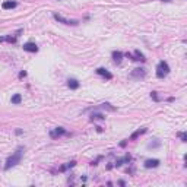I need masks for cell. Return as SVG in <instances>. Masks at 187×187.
<instances>
[{
	"label": "cell",
	"mask_w": 187,
	"mask_h": 187,
	"mask_svg": "<svg viewBox=\"0 0 187 187\" xmlns=\"http://www.w3.org/2000/svg\"><path fill=\"white\" fill-rule=\"evenodd\" d=\"M22 152H24V146H19L18 149L15 150L13 155H10V156L7 158L6 165H4V170H6V171L10 170L12 167H15V165H18V164L21 162V159H22Z\"/></svg>",
	"instance_id": "cell-1"
},
{
	"label": "cell",
	"mask_w": 187,
	"mask_h": 187,
	"mask_svg": "<svg viewBox=\"0 0 187 187\" xmlns=\"http://www.w3.org/2000/svg\"><path fill=\"white\" fill-rule=\"evenodd\" d=\"M168 73H170V66H168V63L164 62V60H161V62L158 63V66H156V77H158V79H164Z\"/></svg>",
	"instance_id": "cell-2"
},
{
	"label": "cell",
	"mask_w": 187,
	"mask_h": 187,
	"mask_svg": "<svg viewBox=\"0 0 187 187\" xmlns=\"http://www.w3.org/2000/svg\"><path fill=\"white\" fill-rule=\"evenodd\" d=\"M53 18H54L57 22L64 24V25H72V27L79 25V21H76V19H66V18H63V16H62V15H59V13H53Z\"/></svg>",
	"instance_id": "cell-3"
},
{
	"label": "cell",
	"mask_w": 187,
	"mask_h": 187,
	"mask_svg": "<svg viewBox=\"0 0 187 187\" xmlns=\"http://www.w3.org/2000/svg\"><path fill=\"white\" fill-rule=\"evenodd\" d=\"M127 59H132V60H135V62H146V59H145V54L143 53H140V50H135L133 53H126L124 54Z\"/></svg>",
	"instance_id": "cell-4"
},
{
	"label": "cell",
	"mask_w": 187,
	"mask_h": 187,
	"mask_svg": "<svg viewBox=\"0 0 187 187\" xmlns=\"http://www.w3.org/2000/svg\"><path fill=\"white\" fill-rule=\"evenodd\" d=\"M22 48H24V51H28V53H37L38 51V45L35 42H32V41L25 42V44L22 45Z\"/></svg>",
	"instance_id": "cell-5"
},
{
	"label": "cell",
	"mask_w": 187,
	"mask_h": 187,
	"mask_svg": "<svg viewBox=\"0 0 187 187\" xmlns=\"http://www.w3.org/2000/svg\"><path fill=\"white\" fill-rule=\"evenodd\" d=\"M145 75H146V70H145L143 67L133 69V70H132V73H130V76H132V77H135V79H142V77H145Z\"/></svg>",
	"instance_id": "cell-6"
},
{
	"label": "cell",
	"mask_w": 187,
	"mask_h": 187,
	"mask_svg": "<svg viewBox=\"0 0 187 187\" xmlns=\"http://www.w3.org/2000/svg\"><path fill=\"white\" fill-rule=\"evenodd\" d=\"M63 135H67V132H66L63 127H56L54 130H51V132H50V138H53V139L60 138V136H63Z\"/></svg>",
	"instance_id": "cell-7"
},
{
	"label": "cell",
	"mask_w": 187,
	"mask_h": 187,
	"mask_svg": "<svg viewBox=\"0 0 187 187\" xmlns=\"http://www.w3.org/2000/svg\"><path fill=\"white\" fill-rule=\"evenodd\" d=\"M130 161H132V155H130V153H126L123 158H118V159L115 161L114 167H121L123 164H129Z\"/></svg>",
	"instance_id": "cell-8"
},
{
	"label": "cell",
	"mask_w": 187,
	"mask_h": 187,
	"mask_svg": "<svg viewBox=\"0 0 187 187\" xmlns=\"http://www.w3.org/2000/svg\"><path fill=\"white\" fill-rule=\"evenodd\" d=\"M95 72H97V73H98L100 76L105 77L107 80H111V79H112V73H110V72H108V70H107L105 67H98V69H97Z\"/></svg>",
	"instance_id": "cell-9"
},
{
	"label": "cell",
	"mask_w": 187,
	"mask_h": 187,
	"mask_svg": "<svg viewBox=\"0 0 187 187\" xmlns=\"http://www.w3.org/2000/svg\"><path fill=\"white\" fill-rule=\"evenodd\" d=\"M111 57H112V62H114L115 64H118V63H121V60H123L124 54H123L121 51H112Z\"/></svg>",
	"instance_id": "cell-10"
},
{
	"label": "cell",
	"mask_w": 187,
	"mask_h": 187,
	"mask_svg": "<svg viewBox=\"0 0 187 187\" xmlns=\"http://www.w3.org/2000/svg\"><path fill=\"white\" fill-rule=\"evenodd\" d=\"M159 159H146L145 161V168H156L159 165Z\"/></svg>",
	"instance_id": "cell-11"
},
{
	"label": "cell",
	"mask_w": 187,
	"mask_h": 187,
	"mask_svg": "<svg viewBox=\"0 0 187 187\" xmlns=\"http://www.w3.org/2000/svg\"><path fill=\"white\" fill-rule=\"evenodd\" d=\"M16 6H18V3H16V1H12V0L3 1V4H1L3 9H13V7H16Z\"/></svg>",
	"instance_id": "cell-12"
},
{
	"label": "cell",
	"mask_w": 187,
	"mask_h": 187,
	"mask_svg": "<svg viewBox=\"0 0 187 187\" xmlns=\"http://www.w3.org/2000/svg\"><path fill=\"white\" fill-rule=\"evenodd\" d=\"M146 130H148L146 127H142V129H139V130H136V132H135V133H133V135L130 136V140H135V139H136V138H139L140 135H143V133H146Z\"/></svg>",
	"instance_id": "cell-13"
},
{
	"label": "cell",
	"mask_w": 187,
	"mask_h": 187,
	"mask_svg": "<svg viewBox=\"0 0 187 187\" xmlns=\"http://www.w3.org/2000/svg\"><path fill=\"white\" fill-rule=\"evenodd\" d=\"M67 86H69L70 89H77V88L80 86V83H79V80H76V79H69V80H67Z\"/></svg>",
	"instance_id": "cell-14"
},
{
	"label": "cell",
	"mask_w": 187,
	"mask_h": 187,
	"mask_svg": "<svg viewBox=\"0 0 187 187\" xmlns=\"http://www.w3.org/2000/svg\"><path fill=\"white\" fill-rule=\"evenodd\" d=\"M89 118H91V121H95V120H105V115L101 114V112H92Z\"/></svg>",
	"instance_id": "cell-15"
},
{
	"label": "cell",
	"mask_w": 187,
	"mask_h": 187,
	"mask_svg": "<svg viewBox=\"0 0 187 187\" xmlns=\"http://www.w3.org/2000/svg\"><path fill=\"white\" fill-rule=\"evenodd\" d=\"M12 104H15V105H18V104H21L22 102V95L21 94H15L13 97H12Z\"/></svg>",
	"instance_id": "cell-16"
},
{
	"label": "cell",
	"mask_w": 187,
	"mask_h": 187,
	"mask_svg": "<svg viewBox=\"0 0 187 187\" xmlns=\"http://www.w3.org/2000/svg\"><path fill=\"white\" fill-rule=\"evenodd\" d=\"M75 165H76V161H70V162H67L66 165H63V167H60L59 170H60V171H66L67 168H73Z\"/></svg>",
	"instance_id": "cell-17"
},
{
	"label": "cell",
	"mask_w": 187,
	"mask_h": 187,
	"mask_svg": "<svg viewBox=\"0 0 187 187\" xmlns=\"http://www.w3.org/2000/svg\"><path fill=\"white\" fill-rule=\"evenodd\" d=\"M153 140H155V142H149V143H148V148H149V149H153V148H159V145H161V142H159L158 139H153Z\"/></svg>",
	"instance_id": "cell-18"
},
{
	"label": "cell",
	"mask_w": 187,
	"mask_h": 187,
	"mask_svg": "<svg viewBox=\"0 0 187 187\" xmlns=\"http://www.w3.org/2000/svg\"><path fill=\"white\" fill-rule=\"evenodd\" d=\"M100 108H105V110H110V111H114V110H115L114 107H111V104H108V102L101 104V105H100Z\"/></svg>",
	"instance_id": "cell-19"
},
{
	"label": "cell",
	"mask_w": 187,
	"mask_h": 187,
	"mask_svg": "<svg viewBox=\"0 0 187 187\" xmlns=\"http://www.w3.org/2000/svg\"><path fill=\"white\" fill-rule=\"evenodd\" d=\"M150 98H152L153 101H156V102H158V101H161V98L158 97V92H155V91H152V92H150Z\"/></svg>",
	"instance_id": "cell-20"
},
{
	"label": "cell",
	"mask_w": 187,
	"mask_h": 187,
	"mask_svg": "<svg viewBox=\"0 0 187 187\" xmlns=\"http://www.w3.org/2000/svg\"><path fill=\"white\" fill-rule=\"evenodd\" d=\"M178 138L181 139V142H187V135L184 132H180V133H178Z\"/></svg>",
	"instance_id": "cell-21"
},
{
	"label": "cell",
	"mask_w": 187,
	"mask_h": 187,
	"mask_svg": "<svg viewBox=\"0 0 187 187\" xmlns=\"http://www.w3.org/2000/svg\"><path fill=\"white\" fill-rule=\"evenodd\" d=\"M25 76H27V72H25V70L19 72V77H21V79H22V77H25Z\"/></svg>",
	"instance_id": "cell-22"
},
{
	"label": "cell",
	"mask_w": 187,
	"mask_h": 187,
	"mask_svg": "<svg viewBox=\"0 0 187 187\" xmlns=\"http://www.w3.org/2000/svg\"><path fill=\"white\" fill-rule=\"evenodd\" d=\"M126 145H127V140H123V142H121V143H120V146H121V148H124V146H126Z\"/></svg>",
	"instance_id": "cell-23"
},
{
	"label": "cell",
	"mask_w": 187,
	"mask_h": 187,
	"mask_svg": "<svg viewBox=\"0 0 187 187\" xmlns=\"http://www.w3.org/2000/svg\"><path fill=\"white\" fill-rule=\"evenodd\" d=\"M102 130H104V129H102V127H101V126H97V132H100V133H101V132H102Z\"/></svg>",
	"instance_id": "cell-24"
},
{
	"label": "cell",
	"mask_w": 187,
	"mask_h": 187,
	"mask_svg": "<svg viewBox=\"0 0 187 187\" xmlns=\"http://www.w3.org/2000/svg\"><path fill=\"white\" fill-rule=\"evenodd\" d=\"M15 133H16V135H22V130H21V129H18V130H16Z\"/></svg>",
	"instance_id": "cell-25"
},
{
	"label": "cell",
	"mask_w": 187,
	"mask_h": 187,
	"mask_svg": "<svg viewBox=\"0 0 187 187\" xmlns=\"http://www.w3.org/2000/svg\"><path fill=\"white\" fill-rule=\"evenodd\" d=\"M161 1H171V0H161Z\"/></svg>",
	"instance_id": "cell-26"
}]
</instances>
